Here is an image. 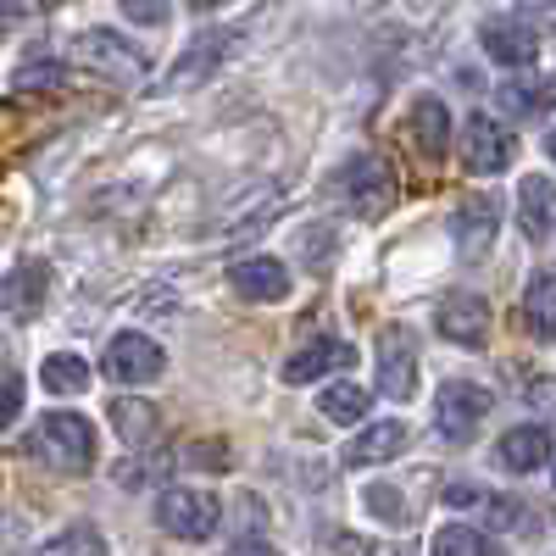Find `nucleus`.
<instances>
[{"mask_svg":"<svg viewBox=\"0 0 556 556\" xmlns=\"http://www.w3.org/2000/svg\"><path fill=\"white\" fill-rule=\"evenodd\" d=\"M28 456L56 473H89L96 468V424L78 412H45L28 434Z\"/></svg>","mask_w":556,"mask_h":556,"instance_id":"nucleus-1","label":"nucleus"},{"mask_svg":"<svg viewBox=\"0 0 556 556\" xmlns=\"http://www.w3.org/2000/svg\"><path fill=\"white\" fill-rule=\"evenodd\" d=\"M329 190L340 195V206H351L356 217H379L390 201H395V167L379 156V151H356L334 167Z\"/></svg>","mask_w":556,"mask_h":556,"instance_id":"nucleus-2","label":"nucleus"},{"mask_svg":"<svg viewBox=\"0 0 556 556\" xmlns=\"http://www.w3.org/2000/svg\"><path fill=\"white\" fill-rule=\"evenodd\" d=\"M156 523H162V534H173V540L201 545V540H212L217 523H223V501H217L212 490H195V484H173V490L156 495Z\"/></svg>","mask_w":556,"mask_h":556,"instance_id":"nucleus-3","label":"nucleus"},{"mask_svg":"<svg viewBox=\"0 0 556 556\" xmlns=\"http://www.w3.org/2000/svg\"><path fill=\"white\" fill-rule=\"evenodd\" d=\"M490 412H495V395H490L484 384L451 379V384H440V395H434V429H440L445 440H456V445H468V440L484 429Z\"/></svg>","mask_w":556,"mask_h":556,"instance_id":"nucleus-4","label":"nucleus"},{"mask_svg":"<svg viewBox=\"0 0 556 556\" xmlns=\"http://www.w3.org/2000/svg\"><path fill=\"white\" fill-rule=\"evenodd\" d=\"M73 56H78L89 73L117 78V84H134L139 73H146V51H139L134 39H123L117 28H84V34L73 39Z\"/></svg>","mask_w":556,"mask_h":556,"instance_id":"nucleus-5","label":"nucleus"},{"mask_svg":"<svg viewBox=\"0 0 556 556\" xmlns=\"http://www.w3.org/2000/svg\"><path fill=\"white\" fill-rule=\"evenodd\" d=\"M106 379L112 384H156L162 374H167V351L151 340V334H139V329H128V334H117L112 345H106Z\"/></svg>","mask_w":556,"mask_h":556,"instance_id":"nucleus-6","label":"nucleus"},{"mask_svg":"<svg viewBox=\"0 0 556 556\" xmlns=\"http://www.w3.org/2000/svg\"><path fill=\"white\" fill-rule=\"evenodd\" d=\"M501 235V201L490 190H473L468 201H456L451 212V240H456V256H484Z\"/></svg>","mask_w":556,"mask_h":556,"instance_id":"nucleus-7","label":"nucleus"},{"mask_svg":"<svg viewBox=\"0 0 556 556\" xmlns=\"http://www.w3.org/2000/svg\"><path fill=\"white\" fill-rule=\"evenodd\" d=\"M374 356H379V395L412 401L417 395V340H412V329L390 323V329L379 334V345H374Z\"/></svg>","mask_w":556,"mask_h":556,"instance_id":"nucleus-8","label":"nucleus"},{"mask_svg":"<svg viewBox=\"0 0 556 556\" xmlns=\"http://www.w3.org/2000/svg\"><path fill=\"white\" fill-rule=\"evenodd\" d=\"M513 134L501 128V117H484V112H473L468 123H462V167L468 173H479V178H490V173H501V167H513Z\"/></svg>","mask_w":556,"mask_h":556,"instance_id":"nucleus-9","label":"nucleus"},{"mask_svg":"<svg viewBox=\"0 0 556 556\" xmlns=\"http://www.w3.org/2000/svg\"><path fill=\"white\" fill-rule=\"evenodd\" d=\"M434 323H440V334L451 345H462V351H484L490 345V301L473 295V290L445 295L440 312H434Z\"/></svg>","mask_w":556,"mask_h":556,"instance_id":"nucleus-10","label":"nucleus"},{"mask_svg":"<svg viewBox=\"0 0 556 556\" xmlns=\"http://www.w3.org/2000/svg\"><path fill=\"white\" fill-rule=\"evenodd\" d=\"M240 45V34H228V28H212V34H201V39H190L184 45V56L167 67V78H162V89H195V84H206L217 67H223V56Z\"/></svg>","mask_w":556,"mask_h":556,"instance_id":"nucleus-11","label":"nucleus"},{"mask_svg":"<svg viewBox=\"0 0 556 556\" xmlns=\"http://www.w3.org/2000/svg\"><path fill=\"white\" fill-rule=\"evenodd\" d=\"M479 45L495 67H534V56H540V34L523 17H484Z\"/></svg>","mask_w":556,"mask_h":556,"instance_id":"nucleus-12","label":"nucleus"},{"mask_svg":"<svg viewBox=\"0 0 556 556\" xmlns=\"http://www.w3.org/2000/svg\"><path fill=\"white\" fill-rule=\"evenodd\" d=\"M45 295H51V267L45 262H17L0 278V312L12 323H34L45 312Z\"/></svg>","mask_w":556,"mask_h":556,"instance_id":"nucleus-13","label":"nucleus"},{"mask_svg":"<svg viewBox=\"0 0 556 556\" xmlns=\"http://www.w3.org/2000/svg\"><path fill=\"white\" fill-rule=\"evenodd\" d=\"M351 362H356V351H351L345 340H312V345H301V351L285 356L278 379L301 390V384H323L329 374H340V367H351Z\"/></svg>","mask_w":556,"mask_h":556,"instance_id":"nucleus-14","label":"nucleus"},{"mask_svg":"<svg viewBox=\"0 0 556 556\" xmlns=\"http://www.w3.org/2000/svg\"><path fill=\"white\" fill-rule=\"evenodd\" d=\"M235 295H245V301H262V306H273V301H290V290H295V278H290V267L278 262V256H245V262H235Z\"/></svg>","mask_w":556,"mask_h":556,"instance_id":"nucleus-15","label":"nucleus"},{"mask_svg":"<svg viewBox=\"0 0 556 556\" xmlns=\"http://www.w3.org/2000/svg\"><path fill=\"white\" fill-rule=\"evenodd\" d=\"M406 134H412V146L424 151L429 162H440L451 151V112L440 96H417L412 112H406Z\"/></svg>","mask_w":556,"mask_h":556,"instance_id":"nucleus-16","label":"nucleus"},{"mask_svg":"<svg viewBox=\"0 0 556 556\" xmlns=\"http://www.w3.org/2000/svg\"><path fill=\"white\" fill-rule=\"evenodd\" d=\"M406 424H395V417H384V424H367L351 445H345V468H384V462H395L406 451Z\"/></svg>","mask_w":556,"mask_h":556,"instance_id":"nucleus-17","label":"nucleus"},{"mask_svg":"<svg viewBox=\"0 0 556 556\" xmlns=\"http://www.w3.org/2000/svg\"><path fill=\"white\" fill-rule=\"evenodd\" d=\"M545 456H551V429L540 424H523V429H506L501 445H495V462H501V473H540L545 468Z\"/></svg>","mask_w":556,"mask_h":556,"instance_id":"nucleus-18","label":"nucleus"},{"mask_svg":"<svg viewBox=\"0 0 556 556\" xmlns=\"http://www.w3.org/2000/svg\"><path fill=\"white\" fill-rule=\"evenodd\" d=\"M518 223H523L529 240L556 235V178H545V173L523 178V190H518Z\"/></svg>","mask_w":556,"mask_h":556,"instance_id":"nucleus-19","label":"nucleus"},{"mask_svg":"<svg viewBox=\"0 0 556 556\" xmlns=\"http://www.w3.org/2000/svg\"><path fill=\"white\" fill-rule=\"evenodd\" d=\"M523 323L534 340H556V262L540 267L523 290Z\"/></svg>","mask_w":556,"mask_h":556,"instance_id":"nucleus-20","label":"nucleus"},{"mask_svg":"<svg viewBox=\"0 0 556 556\" xmlns=\"http://www.w3.org/2000/svg\"><path fill=\"white\" fill-rule=\"evenodd\" d=\"M89 362L84 356H73V351H51L45 356V367H39V384L51 390V395H84L89 390Z\"/></svg>","mask_w":556,"mask_h":556,"instance_id":"nucleus-21","label":"nucleus"},{"mask_svg":"<svg viewBox=\"0 0 556 556\" xmlns=\"http://www.w3.org/2000/svg\"><path fill=\"white\" fill-rule=\"evenodd\" d=\"M106 417H112V429L123 434V445H146L156 434V406L139 401V395H117L106 406Z\"/></svg>","mask_w":556,"mask_h":556,"instance_id":"nucleus-22","label":"nucleus"},{"mask_svg":"<svg viewBox=\"0 0 556 556\" xmlns=\"http://www.w3.org/2000/svg\"><path fill=\"white\" fill-rule=\"evenodd\" d=\"M317 412L329 417V424H340V429H356L367 412H374V401H367V390L362 384H329L317 395Z\"/></svg>","mask_w":556,"mask_h":556,"instance_id":"nucleus-23","label":"nucleus"},{"mask_svg":"<svg viewBox=\"0 0 556 556\" xmlns=\"http://www.w3.org/2000/svg\"><path fill=\"white\" fill-rule=\"evenodd\" d=\"M495 106H501L506 117H540V112L551 106V89H545L540 78H506V84L495 89Z\"/></svg>","mask_w":556,"mask_h":556,"instance_id":"nucleus-24","label":"nucleus"},{"mask_svg":"<svg viewBox=\"0 0 556 556\" xmlns=\"http://www.w3.org/2000/svg\"><path fill=\"white\" fill-rule=\"evenodd\" d=\"M429 556H501V545H490V534H479L468 523H445L429 540Z\"/></svg>","mask_w":556,"mask_h":556,"instance_id":"nucleus-25","label":"nucleus"},{"mask_svg":"<svg viewBox=\"0 0 556 556\" xmlns=\"http://www.w3.org/2000/svg\"><path fill=\"white\" fill-rule=\"evenodd\" d=\"M62 84H67V67L56 56H28L12 73V89H62Z\"/></svg>","mask_w":556,"mask_h":556,"instance_id":"nucleus-26","label":"nucleus"},{"mask_svg":"<svg viewBox=\"0 0 556 556\" xmlns=\"http://www.w3.org/2000/svg\"><path fill=\"white\" fill-rule=\"evenodd\" d=\"M51 551L56 556H106V534L96 523H73V529H62L51 540Z\"/></svg>","mask_w":556,"mask_h":556,"instance_id":"nucleus-27","label":"nucleus"},{"mask_svg":"<svg viewBox=\"0 0 556 556\" xmlns=\"http://www.w3.org/2000/svg\"><path fill=\"white\" fill-rule=\"evenodd\" d=\"M117 7H123V17L139 23V28H162V23L173 17V0H117Z\"/></svg>","mask_w":556,"mask_h":556,"instance_id":"nucleus-28","label":"nucleus"},{"mask_svg":"<svg viewBox=\"0 0 556 556\" xmlns=\"http://www.w3.org/2000/svg\"><path fill=\"white\" fill-rule=\"evenodd\" d=\"M17 412H23V379L12 367H0V429H12Z\"/></svg>","mask_w":556,"mask_h":556,"instance_id":"nucleus-29","label":"nucleus"},{"mask_svg":"<svg viewBox=\"0 0 556 556\" xmlns=\"http://www.w3.org/2000/svg\"><path fill=\"white\" fill-rule=\"evenodd\" d=\"M401 495L390 490V484H374V490H367V513H374V518H384V523H406L412 513H406V506H395Z\"/></svg>","mask_w":556,"mask_h":556,"instance_id":"nucleus-30","label":"nucleus"},{"mask_svg":"<svg viewBox=\"0 0 556 556\" xmlns=\"http://www.w3.org/2000/svg\"><path fill=\"white\" fill-rule=\"evenodd\" d=\"M445 506H456V513H473V506H484V490H479V484H451V490H445Z\"/></svg>","mask_w":556,"mask_h":556,"instance_id":"nucleus-31","label":"nucleus"},{"mask_svg":"<svg viewBox=\"0 0 556 556\" xmlns=\"http://www.w3.org/2000/svg\"><path fill=\"white\" fill-rule=\"evenodd\" d=\"M223 556H278V551H273L267 540H235V545H228Z\"/></svg>","mask_w":556,"mask_h":556,"instance_id":"nucleus-32","label":"nucleus"},{"mask_svg":"<svg viewBox=\"0 0 556 556\" xmlns=\"http://www.w3.org/2000/svg\"><path fill=\"white\" fill-rule=\"evenodd\" d=\"M190 7H195V12H212V7H223V0H190Z\"/></svg>","mask_w":556,"mask_h":556,"instance_id":"nucleus-33","label":"nucleus"},{"mask_svg":"<svg viewBox=\"0 0 556 556\" xmlns=\"http://www.w3.org/2000/svg\"><path fill=\"white\" fill-rule=\"evenodd\" d=\"M545 151H551V162H556V128L545 134Z\"/></svg>","mask_w":556,"mask_h":556,"instance_id":"nucleus-34","label":"nucleus"},{"mask_svg":"<svg viewBox=\"0 0 556 556\" xmlns=\"http://www.w3.org/2000/svg\"><path fill=\"white\" fill-rule=\"evenodd\" d=\"M540 7H551V12H556V0H540Z\"/></svg>","mask_w":556,"mask_h":556,"instance_id":"nucleus-35","label":"nucleus"},{"mask_svg":"<svg viewBox=\"0 0 556 556\" xmlns=\"http://www.w3.org/2000/svg\"><path fill=\"white\" fill-rule=\"evenodd\" d=\"M45 7H62V0H45Z\"/></svg>","mask_w":556,"mask_h":556,"instance_id":"nucleus-36","label":"nucleus"},{"mask_svg":"<svg viewBox=\"0 0 556 556\" xmlns=\"http://www.w3.org/2000/svg\"><path fill=\"white\" fill-rule=\"evenodd\" d=\"M551 484H556V468H551Z\"/></svg>","mask_w":556,"mask_h":556,"instance_id":"nucleus-37","label":"nucleus"}]
</instances>
